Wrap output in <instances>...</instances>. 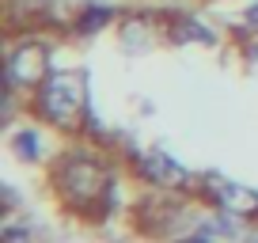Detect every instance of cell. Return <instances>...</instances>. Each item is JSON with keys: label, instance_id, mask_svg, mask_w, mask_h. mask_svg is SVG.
<instances>
[{"label": "cell", "instance_id": "obj_1", "mask_svg": "<svg viewBox=\"0 0 258 243\" xmlns=\"http://www.w3.org/2000/svg\"><path fill=\"white\" fill-rule=\"evenodd\" d=\"M53 190L57 202L73 213H103L114 202V175L110 163L91 148H69L53 163Z\"/></svg>", "mask_w": 258, "mask_h": 243}, {"label": "cell", "instance_id": "obj_2", "mask_svg": "<svg viewBox=\"0 0 258 243\" xmlns=\"http://www.w3.org/2000/svg\"><path fill=\"white\" fill-rule=\"evenodd\" d=\"M31 114L53 130L73 133L80 130L88 114V95H84V76L80 73H49L38 88L31 91Z\"/></svg>", "mask_w": 258, "mask_h": 243}, {"label": "cell", "instance_id": "obj_3", "mask_svg": "<svg viewBox=\"0 0 258 243\" xmlns=\"http://www.w3.org/2000/svg\"><path fill=\"white\" fill-rule=\"evenodd\" d=\"M49 69V46L42 38H19L8 49V61H4V88L16 91V95H31L46 76Z\"/></svg>", "mask_w": 258, "mask_h": 243}, {"label": "cell", "instance_id": "obj_4", "mask_svg": "<svg viewBox=\"0 0 258 243\" xmlns=\"http://www.w3.org/2000/svg\"><path fill=\"white\" fill-rule=\"evenodd\" d=\"M202 194L209 198L213 209L228 213V217H239V220L258 217V194L250 187H243V183H232V178H220V175H205Z\"/></svg>", "mask_w": 258, "mask_h": 243}, {"label": "cell", "instance_id": "obj_5", "mask_svg": "<svg viewBox=\"0 0 258 243\" xmlns=\"http://www.w3.org/2000/svg\"><path fill=\"white\" fill-rule=\"evenodd\" d=\"M133 171L141 175V183H152L156 190H190L194 187L190 171L182 163H175L167 152H160V148H148V152L133 156Z\"/></svg>", "mask_w": 258, "mask_h": 243}, {"label": "cell", "instance_id": "obj_6", "mask_svg": "<svg viewBox=\"0 0 258 243\" xmlns=\"http://www.w3.org/2000/svg\"><path fill=\"white\" fill-rule=\"evenodd\" d=\"M160 31H167V27H160V19H156L152 12H125V16L118 19V38H121V46H125L129 53L148 49L160 38Z\"/></svg>", "mask_w": 258, "mask_h": 243}, {"label": "cell", "instance_id": "obj_7", "mask_svg": "<svg viewBox=\"0 0 258 243\" xmlns=\"http://www.w3.org/2000/svg\"><path fill=\"white\" fill-rule=\"evenodd\" d=\"M163 38L182 42V46H190V42H198V46H217L220 34L213 31L209 23H202L198 16H175V19L167 23V31H163Z\"/></svg>", "mask_w": 258, "mask_h": 243}, {"label": "cell", "instance_id": "obj_8", "mask_svg": "<svg viewBox=\"0 0 258 243\" xmlns=\"http://www.w3.org/2000/svg\"><path fill=\"white\" fill-rule=\"evenodd\" d=\"M114 19H118V8H114V4L88 0V4L76 12V19H73V34H80V38H88V34H99L103 27H110Z\"/></svg>", "mask_w": 258, "mask_h": 243}, {"label": "cell", "instance_id": "obj_9", "mask_svg": "<svg viewBox=\"0 0 258 243\" xmlns=\"http://www.w3.org/2000/svg\"><path fill=\"white\" fill-rule=\"evenodd\" d=\"M42 148L46 145H42V133L34 130V126H23V130L12 133V152H16L19 160H31V163L42 160Z\"/></svg>", "mask_w": 258, "mask_h": 243}]
</instances>
